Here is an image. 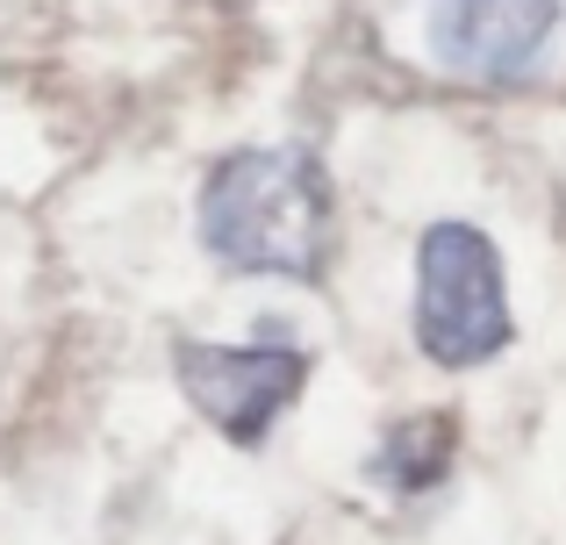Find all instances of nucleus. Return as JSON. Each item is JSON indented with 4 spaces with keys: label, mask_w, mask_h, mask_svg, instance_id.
Listing matches in <instances>:
<instances>
[{
    "label": "nucleus",
    "mask_w": 566,
    "mask_h": 545,
    "mask_svg": "<svg viewBox=\"0 0 566 545\" xmlns=\"http://www.w3.org/2000/svg\"><path fill=\"white\" fill-rule=\"evenodd\" d=\"M172 374L180 395L216 423L230 446H265L280 417L302 402L308 388V352L287 337V323H265L244 345H216V337H180L172 345Z\"/></svg>",
    "instance_id": "7ed1b4c3"
},
{
    "label": "nucleus",
    "mask_w": 566,
    "mask_h": 545,
    "mask_svg": "<svg viewBox=\"0 0 566 545\" xmlns=\"http://www.w3.org/2000/svg\"><path fill=\"white\" fill-rule=\"evenodd\" d=\"M409 331L438 374H473L495 366L516 345V316H510V273L502 252L481 223L467 216H438L416 238V302H409Z\"/></svg>",
    "instance_id": "f03ea898"
},
{
    "label": "nucleus",
    "mask_w": 566,
    "mask_h": 545,
    "mask_svg": "<svg viewBox=\"0 0 566 545\" xmlns=\"http://www.w3.org/2000/svg\"><path fill=\"white\" fill-rule=\"evenodd\" d=\"M566 0H430L423 51L467 86H524L553 65Z\"/></svg>",
    "instance_id": "20e7f679"
},
{
    "label": "nucleus",
    "mask_w": 566,
    "mask_h": 545,
    "mask_svg": "<svg viewBox=\"0 0 566 545\" xmlns=\"http://www.w3.org/2000/svg\"><path fill=\"white\" fill-rule=\"evenodd\" d=\"M452 452H459V423L452 417H401L395 431L374 446V460H366V481H374L380 495H430L444 489V474H452Z\"/></svg>",
    "instance_id": "39448f33"
},
{
    "label": "nucleus",
    "mask_w": 566,
    "mask_h": 545,
    "mask_svg": "<svg viewBox=\"0 0 566 545\" xmlns=\"http://www.w3.org/2000/svg\"><path fill=\"white\" fill-rule=\"evenodd\" d=\"M193 238L237 280L316 287L337 252V187L308 144H237L201 172Z\"/></svg>",
    "instance_id": "f257e3e1"
}]
</instances>
